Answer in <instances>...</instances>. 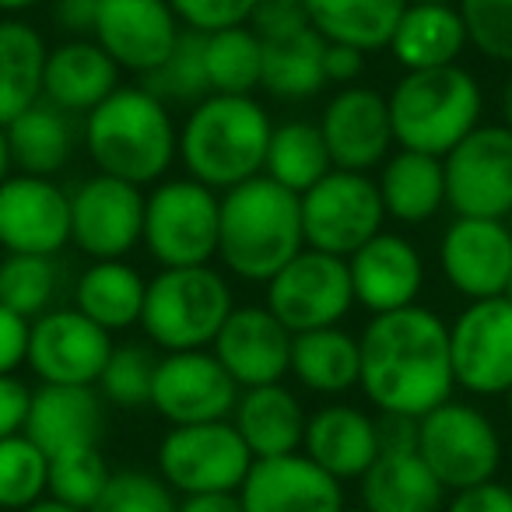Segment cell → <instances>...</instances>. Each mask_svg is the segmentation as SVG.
<instances>
[{"label": "cell", "mask_w": 512, "mask_h": 512, "mask_svg": "<svg viewBox=\"0 0 512 512\" xmlns=\"http://www.w3.org/2000/svg\"><path fill=\"white\" fill-rule=\"evenodd\" d=\"M249 29L264 39H285L295 32L309 29L306 0H256L253 15H249Z\"/></svg>", "instance_id": "cell-47"}, {"label": "cell", "mask_w": 512, "mask_h": 512, "mask_svg": "<svg viewBox=\"0 0 512 512\" xmlns=\"http://www.w3.org/2000/svg\"><path fill=\"white\" fill-rule=\"evenodd\" d=\"M22 512H88V509H78V505H67V502H57V498H39L36 505H29V509Z\"/></svg>", "instance_id": "cell-56"}, {"label": "cell", "mask_w": 512, "mask_h": 512, "mask_svg": "<svg viewBox=\"0 0 512 512\" xmlns=\"http://www.w3.org/2000/svg\"><path fill=\"white\" fill-rule=\"evenodd\" d=\"M92 36L120 71L144 78L169 60L183 36V25L169 0H99Z\"/></svg>", "instance_id": "cell-19"}, {"label": "cell", "mask_w": 512, "mask_h": 512, "mask_svg": "<svg viewBox=\"0 0 512 512\" xmlns=\"http://www.w3.org/2000/svg\"><path fill=\"white\" fill-rule=\"evenodd\" d=\"M32 407V390L25 379H18L15 372L0 376V439L8 435L25 432V421H29Z\"/></svg>", "instance_id": "cell-49"}, {"label": "cell", "mask_w": 512, "mask_h": 512, "mask_svg": "<svg viewBox=\"0 0 512 512\" xmlns=\"http://www.w3.org/2000/svg\"><path fill=\"white\" fill-rule=\"evenodd\" d=\"M453 379L474 397H505L512 390V302H467L449 327Z\"/></svg>", "instance_id": "cell-13"}, {"label": "cell", "mask_w": 512, "mask_h": 512, "mask_svg": "<svg viewBox=\"0 0 512 512\" xmlns=\"http://www.w3.org/2000/svg\"><path fill=\"white\" fill-rule=\"evenodd\" d=\"M264 306L271 309L292 334L341 327V320L351 313V306H355L348 260L306 246L299 256H292V260L267 281Z\"/></svg>", "instance_id": "cell-11"}, {"label": "cell", "mask_w": 512, "mask_h": 512, "mask_svg": "<svg viewBox=\"0 0 512 512\" xmlns=\"http://www.w3.org/2000/svg\"><path fill=\"white\" fill-rule=\"evenodd\" d=\"M505 299L512 302V278H509V288H505Z\"/></svg>", "instance_id": "cell-61"}, {"label": "cell", "mask_w": 512, "mask_h": 512, "mask_svg": "<svg viewBox=\"0 0 512 512\" xmlns=\"http://www.w3.org/2000/svg\"><path fill=\"white\" fill-rule=\"evenodd\" d=\"M288 372L306 390L323 393V397L348 393L351 386H358V372H362L358 337L348 334L344 327L292 334V365H288Z\"/></svg>", "instance_id": "cell-34"}, {"label": "cell", "mask_w": 512, "mask_h": 512, "mask_svg": "<svg viewBox=\"0 0 512 512\" xmlns=\"http://www.w3.org/2000/svg\"><path fill=\"white\" fill-rule=\"evenodd\" d=\"M50 456L25 432L0 439V509L22 512L46 498Z\"/></svg>", "instance_id": "cell-40"}, {"label": "cell", "mask_w": 512, "mask_h": 512, "mask_svg": "<svg viewBox=\"0 0 512 512\" xmlns=\"http://www.w3.org/2000/svg\"><path fill=\"white\" fill-rule=\"evenodd\" d=\"M439 267L467 302L498 299L512 278V228L498 218H460L439 239Z\"/></svg>", "instance_id": "cell-17"}, {"label": "cell", "mask_w": 512, "mask_h": 512, "mask_svg": "<svg viewBox=\"0 0 512 512\" xmlns=\"http://www.w3.org/2000/svg\"><path fill=\"white\" fill-rule=\"evenodd\" d=\"M120 88V67L95 39L78 36L50 46L43 71V99L64 113H92Z\"/></svg>", "instance_id": "cell-26"}, {"label": "cell", "mask_w": 512, "mask_h": 512, "mask_svg": "<svg viewBox=\"0 0 512 512\" xmlns=\"http://www.w3.org/2000/svg\"><path fill=\"white\" fill-rule=\"evenodd\" d=\"M407 0H306L309 25L327 43L355 46L362 53L386 50Z\"/></svg>", "instance_id": "cell-35"}, {"label": "cell", "mask_w": 512, "mask_h": 512, "mask_svg": "<svg viewBox=\"0 0 512 512\" xmlns=\"http://www.w3.org/2000/svg\"><path fill=\"white\" fill-rule=\"evenodd\" d=\"M207 85L218 95H253L264 71V39L249 25L204 32Z\"/></svg>", "instance_id": "cell-38"}, {"label": "cell", "mask_w": 512, "mask_h": 512, "mask_svg": "<svg viewBox=\"0 0 512 512\" xmlns=\"http://www.w3.org/2000/svg\"><path fill=\"white\" fill-rule=\"evenodd\" d=\"M505 407H509V418H512V390L505 393Z\"/></svg>", "instance_id": "cell-60"}, {"label": "cell", "mask_w": 512, "mask_h": 512, "mask_svg": "<svg viewBox=\"0 0 512 512\" xmlns=\"http://www.w3.org/2000/svg\"><path fill=\"white\" fill-rule=\"evenodd\" d=\"M379 197L386 218L400 225H425L446 204V169L442 158L397 148L379 165Z\"/></svg>", "instance_id": "cell-29"}, {"label": "cell", "mask_w": 512, "mask_h": 512, "mask_svg": "<svg viewBox=\"0 0 512 512\" xmlns=\"http://www.w3.org/2000/svg\"><path fill=\"white\" fill-rule=\"evenodd\" d=\"M446 204L460 218L512 214V130L505 123L474 127L446 158Z\"/></svg>", "instance_id": "cell-12"}, {"label": "cell", "mask_w": 512, "mask_h": 512, "mask_svg": "<svg viewBox=\"0 0 512 512\" xmlns=\"http://www.w3.org/2000/svg\"><path fill=\"white\" fill-rule=\"evenodd\" d=\"M358 386L383 414L421 418L456 390L449 323L428 306L376 313L365 323Z\"/></svg>", "instance_id": "cell-1"}, {"label": "cell", "mask_w": 512, "mask_h": 512, "mask_svg": "<svg viewBox=\"0 0 512 512\" xmlns=\"http://www.w3.org/2000/svg\"><path fill=\"white\" fill-rule=\"evenodd\" d=\"M179 498L151 470H113L106 491L88 512H176Z\"/></svg>", "instance_id": "cell-44"}, {"label": "cell", "mask_w": 512, "mask_h": 512, "mask_svg": "<svg viewBox=\"0 0 512 512\" xmlns=\"http://www.w3.org/2000/svg\"><path fill=\"white\" fill-rule=\"evenodd\" d=\"M302 453L337 481H362L379 456L376 418L355 404H327L309 414Z\"/></svg>", "instance_id": "cell-25"}, {"label": "cell", "mask_w": 512, "mask_h": 512, "mask_svg": "<svg viewBox=\"0 0 512 512\" xmlns=\"http://www.w3.org/2000/svg\"><path fill=\"white\" fill-rule=\"evenodd\" d=\"M365 57L369 53L355 50V46L344 43H327V53H323V74H327V85H358L365 71Z\"/></svg>", "instance_id": "cell-51"}, {"label": "cell", "mask_w": 512, "mask_h": 512, "mask_svg": "<svg viewBox=\"0 0 512 512\" xmlns=\"http://www.w3.org/2000/svg\"><path fill=\"white\" fill-rule=\"evenodd\" d=\"M109 477H113V467H109L99 446L71 449V453L50 456L46 495L57 498V502L78 505V509H92L102 491H106Z\"/></svg>", "instance_id": "cell-42"}, {"label": "cell", "mask_w": 512, "mask_h": 512, "mask_svg": "<svg viewBox=\"0 0 512 512\" xmlns=\"http://www.w3.org/2000/svg\"><path fill=\"white\" fill-rule=\"evenodd\" d=\"M509 488H512V481H509Z\"/></svg>", "instance_id": "cell-63"}, {"label": "cell", "mask_w": 512, "mask_h": 512, "mask_svg": "<svg viewBox=\"0 0 512 512\" xmlns=\"http://www.w3.org/2000/svg\"><path fill=\"white\" fill-rule=\"evenodd\" d=\"M211 351L239 390L285 383L292 365V330L267 306H235L221 323Z\"/></svg>", "instance_id": "cell-21"}, {"label": "cell", "mask_w": 512, "mask_h": 512, "mask_svg": "<svg viewBox=\"0 0 512 512\" xmlns=\"http://www.w3.org/2000/svg\"><path fill=\"white\" fill-rule=\"evenodd\" d=\"M232 309V285L218 267H162L144 288L141 327L155 348L197 351L211 348Z\"/></svg>", "instance_id": "cell-6"}, {"label": "cell", "mask_w": 512, "mask_h": 512, "mask_svg": "<svg viewBox=\"0 0 512 512\" xmlns=\"http://www.w3.org/2000/svg\"><path fill=\"white\" fill-rule=\"evenodd\" d=\"M144 288H148L144 274L127 260H92V267L74 285V309L116 334L141 323Z\"/></svg>", "instance_id": "cell-32"}, {"label": "cell", "mask_w": 512, "mask_h": 512, "mask_svg": "<svg viewBox=\"0 0 512 512\" xmlns=\"http://www.w3.org/2000/svg\"><path fill=\"white\" fill-rule=\"evenodd\" d=\"M253 467V453L232 421L172 425L158 442V477L179 495L239 491Z\"/></svg>", "instance_id": "cell-9"}, {"label": "cell", "mask_w": 512, "mask_h": 512, "mask_svg": "<svg viewBox=\"0 0 512 512\" xmlns=\"http://www.w3.org/2000/svg\"><path fill=\"white\" fill-rule=\"evenodd\" d=\"M467 39L481 57L512 64V0H456Z\"/></svg>", "instance_id": "cell-45"}, {"label": "cell", "mask_w": 512, "mask_h": 512, "mask_svg": "<svg viewBox=\"0 0 512 512\" xmlns=\"http://www.w3.org/2000/svg\"><path fill=\"white\" fill-rule=\"evenodd\" d=\"M306 421V407L285 383L249 386L239 393L232 411V425L249 446L253 460L299 453L306 439Z\"/></svg>", "instance_id": "cell-27"}, {"label": "cell", "mask_w": 512, "mask_h": 512, "mask_svg": "<svg viewBox=\"0 0 512 512\" xmlns=\"http://www.w3.org/2000/svg\"><path fill=\"white\" fill-rule=\"evenodd\" d=\"M344 512H369V509H365V505H362V509H348V505H344Z\"/></svg>", "instance_id": "cell-62"}, {"label": "cell", "mask_w": 512, "mask_h": 512, "mask_svg": "<svg viewBox=\"0 0 512 512\" xmlns=\"http://www.w3.org/2000/svg\"><path fill=\"white\" fill-rule=\"evenodd\" d=\"M155 365L158 358L144 344H116L95 390L102 393V400H109L116 407H144L151 404Z\"/></svg>", "instance_id": "cell-43"}, {"label": "cell", "mask_w": 512, "mask_h": 512, "mask_svg": "<svg viewBox=\"0 0 512 512\" xmlns=\"http://www.w3.org/2000/svg\"><path fill=\"white\" fill-rule=\"evenodd\" d=\"M95 15H99V0H53V22L71 39L95 32Z\"/></svg>", "instance_id": "cell-53"}, {"label": "cell", "mask_w": 512, "mask_h": 512, "mask_svg": "<svg viewBox=\"0 0 512 512\" xmlns=\"http://www.w3.org/2000/svg\"><path fill=\"white\" fill-rule=\"evenodd\" d=\"M85 148L99 172L151 186L179 158V130L158 95L144 85H120L85 116Z\"/></svg>", "instance_id": "cell-4"}, {"label": "cell", "mask_w": 512, "mask_h": 512, "mask_svg": "<svg viewBox=\"0 0 512 512\" xmlns=\"http://www.w3.org/2000/svg\"><path fill=\"white\" fill-rule=\"evenodd\" d=\"M306 249L302 200L271 176H253L221 197L218 260L232 278L267 285Z\"/></svg>", "instance_id": "cell-2"}, {"label": "cell", "mask_w": 512, "mask_h": 512, "mask_svg": "<svg viewBox=\"0 0 512 512\" xmlns=\"http://www.w3.org/2000/svg\"><path fill=\"white\" fill-rule=\"evenodd\" d=\"M323 53L327 39L309 25L285 39H267L264 43V71H260V88L274 99L299 102L313 99L327 88L323 74Z\"/></svg>", "instance_id": "cell-36"}, {"label": "cell", "mask_w": 512, "mask_h": 512, "mask_svg": "<svg viewBox=\"0 0 512 512\" xmlns=\"http://www.w3.org/2000/svg\"><path fill=\"white\" fill-rule=\"evenodd\" d=\"M71 242V193L46 176L11 172L0 183V246L8 253L57 256Z\"/></svg>", "instance_id": "cell-18"}, {"label": "cell", "mask_w": 512, "mask_h": 512, "mask_svg": "<svg viewBox=\"0 0 512 512\" xmlns=\"http://www.w3.org/2000/svg\"><path fill=\"white\" fill-rule=\"evenodd\" d=\"M274 120L256 95H204L179 127V162L186 176L211 190H232L260 176Z\"/></svg>", "instance_id": "cell-3"}, {"label": "cell", "mask_w": 512, "mask_h": 512, "mask_svg": "<svg viewBox=\"0 0 512 512\" xmlns=\"http://www.w3.org/2000/svg\"><path fill=\"white\" fill-rule=\"evenodd\" d=\"M15 172V162H11V148H8V130L0 127V183Z\"/></svg>", "instance_id": "cell-57"}, {"label": "cell", "mask_w": 512, "mask_h": 512, "mask_svg": "<svg viewBox=\"0 0 512 512\" xmlns=\"http://www.w3.org/2000/svg\"><path fill=\"white\" fill-rule=\"evenodd\" d=\"M144 88L169 106V102H190L197 106L204 95H211L207 85V67H204V32L183 29L176 50L169 53L162 67L144 74Z\"/></svg>", "instance_id": "cell-41"}, {"label": "cell", "mask_w": 512, "mask_h": 512, "mask_svg": "<svg viewBox=\"0 0 512 512\" xmlns=\"http://www.w3.org/2000/svg\"><path fill=\"white\" fill-rule=\"evenodd\" d=\"M418 453L446 491L495 481L502 467V435L481 407L453 400L418 418Z\"/></svg>", "instance_id": "cell-8"}, {"label": "cell", "mask_w": 512, "mask_h": 512, "mask_svg": "<svg viewBox=\"0 0 512 512\" xmlns=\"http://www.w3.org/2000/svg\"><path fill=\"white\" fill-rule=\"evenodd\" d=\"M362 505L369 512H439L446 505V488L418 449L379 453L362 477Z\"/></svg>", "instance_id": "cell-30"}, {"label": "cell", "mask_w": 512, "mask_h": 512, "mask_svg": "<svg viewBox=\"0 0 512 512\" xmlns=\"http://www.w3.org/2000/svg\"><path fill=\"white\" fill-rule=\"evenodd\" d=\"M467 43V25L456 4H407L386 50L404 71H432L456 64Z\"/></svg>", "instance_id": "cell-28"}, {"label": "cell", "mask_w": 512, "mask_h": 512, "mask_svg": "<svg viewBox=\"0 0 512 512\" xmlns=\"http://www.w3.org/2000/svg\"><path fill=\"white\" fill-rule=\"evenodd\" d=\"M179 25L193 32H221L249 25L256 0H169Z\"/></svg>", "instance_id": "cell-46"}, {"label": "cell", "mask_w": 512, "mask_h": 512, "mask_svg": "<svg viewBox=\"0 0 512 512\" xmlns=\"http://www.w3.org/2000/svg\"><path fill=\"white\" fill-rule=\"evenodd\" d=\"M376 435H379V453L418 449V418H407V414H379Z\"/></svg>", "instance_id": "cell-52"}, {"label": "cell", "mask_w": 512, "mask_h": 512, "mask_svg": "<svg viewBox=\"0 0 512 512\" xmlns=\"http://www.w3.org/2000/svg\"><path fill=\"white\" fill-rule=\"evenodd\" d=\"M176 512H242L239 491H211V495H183Z\"/></svg>", "instance_id": "cell-54"}, {"label": "cell", "mask_w": 512, "mask_h": 512, "mask_svg": "<svg viewBox=\"0 0 512 512\" xmlns=\"http://www.w3.org/2000/svg\"><path fill=\"white\" fill-rule=\"evenodd\" d=\"M239 383L211 348L165 351L151 379V407L169 425H204V421L232 418Z\"/></svg>", "instance_id": "cell-14"}, {"label": "cell", "mask_w": 512, "mask_h": 512, "mask_svg": "<svg viewBox=\"0 0 512 512\" xmlns=\"http://www.w3.org/2000/svg\"><path fill=\"white\" fill-rule=\"evenodd\" d=\"M221 197L190 176L162 179L144 197V246L162 267H197L218 256Z\"/></svg>", "instance_id": "cell-7"}, {"label": "cell", "mask_w": 512, "mask_h": 512, "mask_svg": "<svg viewBox=\"0 0 512 512\" xmlns=\"http://www.w3.org/2000/svg\"><path fill=\"white\" fill-rule=\"evenodd\" d=\"M60 267L53 256L8 253L0 260V302L25 320L50 313L60 292Z\"/></svg>", "instance_id": "cell-39"}, {"label": "cell", "mask_w": 512, "mask_h": 512, "mask_svg": "<svg viewBox=\"0 0 512 512\" xmlns=\"http://www.w3.org/2000/svg\"><path fill=\"white\" fill-rule=\"evenodd\" d=\"M239 502L242 512H344V484L299 449L253 460Z\"/></svg>", "instance_id": "cell-22"}, {"label": "cell", "mask_w": 512, "mask_h": 512, "mask_svg": "<svg viewBox=\"0 0 512 512\" xmlns=\"http://www.w3.org/2000/svg\"><path fill=\"white\" fill-rule=\"evenodd\" d=\"M144 186L95 172L71 193V242L92 260H123L144 239Z\"/></svg>", "instance_id": "cell-16"}, {"label": "cell", "mask_w": 512, "mask_h": 512, "mask_svg": "<svg viewBox=\"0 0 512 512\" xmlns=\"http://www.w3.org/2000/svg\"><path fill=\"white\" fill-rule=\"evenodd\" d=\"M502 123L512 130V78H509V85H505V92H502Z\"/></svg>", "instance_id": "cell-58"}, {"label": "cell", "mask_w": 512, "mask_h": 512, "mask_svg": "<svg viewBox=\"0 0 512 512\" xmlns=\"http://www.w3.org/2000/svg\"><path fill=\"white\" fill-rule=\"evenodd\" d=\"M8 148L15 172L25 176H46L53 179L74 155V123L71 113L57 109L53 102L39 99L32 109H25L22 116L8 123Z\"/></svg>", "instance_id": "cell-33"}, {"label": "cell", "mask_w": 512, "mask_h": 512, "mask_svg": "<svg viewBox=\"0 0 512 512\" xmlns=\"http://www.w3.org/2000/svg\"><path fill=\"white\" fill-rule=\"evenodd\" d=\"M29 330L32 323L25 316H18L15 309H8L0 302V376L18 372L29 355Z\"/></svg>", "instance_id": "cell-48"}, {"label": "cell", "mask_w": 512, "mask_h": 512, "mask_svg": "<svg viewBox=\"0 0 512 512\" xmlns=\"http://www.w3.org/2000/svg\"><path fill=\"white\" fill-rule=\"evenodd\" d=\"M355 302L372 316L414 306L425 288V260L400 232H379L348 256Z\"/></svg>", "instance_id": "cell-23"}, {"label": "cell", "mask_w": 512, "mask_h": 512, "mask_svg": "<svg viewBox=\"0 0 512 512\" xmlns=\"http://www.w3.org/2000/svg\"><path fill=\"white\" fill-rule=\"evenodd\" d=\"M302 235L309 249L348 260L372 235L383 232V197L369 172L330 169L302 193Z\"/></svg>", "instance_id": "cell-10"}, {"label": "cell", "mask_w": 512, "mask_h": 512, "mask_svg": "<svg viewBox=\"0 0 512 512\" xmlns=\"http://www.w3.org/2000/svg\"><path fill=\"white\" fill-rule=\"evenodd\" d=\"M397 148L446 158L474 127H481L484 95L460 64L407 71L386 95Z\"/></svg>", "instance_id": "cell-5"}, {"label": "cell", "mask_w": 512, "mask_h": 512, "mask_svg": "<svg viewBox=\"0 0 512 512\" xmlns=\"http://www.w3.org/2000/svg\"><path fill=\"white\" fill-rule=\"evenodd\" d=\"M39 4H46V0H0V15L18 18V15H25V11L39 8Z\"/></svg>", "instance_id": "cell-55"}, {"label": "cell", "mask_w": 512, "mask_h": 512, "mask_svg": "<svg viewBox=\"0 0 512 512\" xmlns=\"http://www.w3.org/2000/svg\"><path fill=\"white\" fill-rule=\"evenodd\" d=\"M407 4H456V0H407Z\"/></svg>", "instance_id": "cell-59"}, {"label": "cell", "mask_w": 512, "mask_h": 512, "mask_svg": "<svg viewBox=\"0 0 512 512\" xmlns=\"http://www.w3.org/2000/svg\"><path fill=\"white\" fill-rule=\"evenodd\" d=\"M113 348V334L88 320L81 309L53 306L32 320L25 365L36 372L39 383L95 386Z\"/></svg>", "instance_id": "cell-15"}, {"label": "cell", "mask_w": 512, "mask_h": 512, "mask_svg": "<svg viewBox=\"0 0 512 512\" xmlns=\"http://www.w3.org/2000/svg\"><path fill=\"white\" fill-rule=\"evenodd\" d=\"M320 134L327 141L334 169L348 172H372L390 158V148L397 144L390 102L369 85L337 88V95L320 113Z\"/></svg>", "instance_id": "cell-20"}, {"label": "cell", "mask_w": 512, "mask_h": 512, "mask_svg": "<svg viewBox=\"0 0 512 512\" xmlns=\"http://www.w3.org/2000/svg\"><path fill=\"white\" fill-rule=\"evenodd\" d=\"M330 169H334V162H330L320 123L288 120L274 127L271 144H267L264 176H271L274 183H281L285 190L302 197V193L320 183Z\"/></svg>", "instance_id": "cell-37"}, {"label": "cell", "mask_w": 512, "mask_h": 512, "mask_svg": "<svg viewBox=\"0 0 512 512\" xmlns=\"http://www.w3.org/2000/svg\"><path fill=\"white\" fill-rule=\"evenodd\" d=\"M442 512H512V488L502 481H484L474 488L453 491Z\"/></svg>", "instance_id": "cell-50"}, {"label": "cell", "mask_w": 512, "mask_h": 512, "mask_svg": "<svg viewBox=\"0 0 512 512\" xmlns=\"http://www.w3.org/2000/svg\"><path fill=\"white\" fill-rule=\"evenodd\" d=\"M102 432H106V407H102V393L95 386L39 383V390H32L25 435L46 456L99 446Z\"/></svg>", "instance_id": "cell-24"}, {"label": "cell", "mask_w": 512, "mask_h": 512, "mask_svg": "<svg viewBox=\"0 0 512 512\" xmlns=\"http://www.w3.org/2000/svg\"><path fill=\"white\" fill-rule=\"evenodd\" d=\"M43 32L22 18H0V127L43 99L46 71Z\"/></svg>", "instance_id": "cell-31"}]
</instances>
